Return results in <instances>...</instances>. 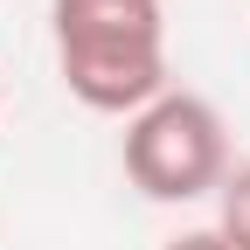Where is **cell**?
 <instances>
[{"mask_svg": "<svg viewBox=\"0 0 250 250\" xmlns=\"http://www.w3.org/2000/svg\"><path fill=\"white\" fill-rule=\"evenodd\" d=\"M229 174L223 111L195 90H160L146 111L125 118V181L146 202H202Z\"/></svg>", "mask_w": 250, "mask_h": 250, "instance_id": "cell-2", "label": "cell"}, {"mask_svg": "<svg viewBox=\"0 0 250 250\" xmlns=\"http://www.w3.org/2000/svg\"><path fill=\"white\" fill-rule=\"evenodd\" d=\"M215 229L229 236V250H250V167H229L215 188Z\"/></svg>", "mask_w": 250, "mask_h": 250, "instance_id": "cell-3", "label": "cell"}, {"mask_svg": "<svg viewBox=\"0 0 250 250\" xmlns=\"http://www.w3.org/2000/svg\"><path fill=\"white\" fill-rule=\"evenodd\" d=\"M56 70L83 111L132 118L167 90L160 0H56Z\"/></svg>", "mask_w": 250, "mask_h": 250, "instance_id": "cell-1", "label": "cell"}, {"mask_svg": "<svg viewBox=\"0 0 250 250\" xmlns=\"http://www.w3.org/2000/svg\"><path fill=\"white\" fill-rule=\"evenodd\" d=\"M160 250H229V236H223V229H188V236H174V243H160Z\"/></svg>", "mask_w": 250, "mask_h": 250, "instance_id": "cell-4", "label": "cell"}]
</instances>
